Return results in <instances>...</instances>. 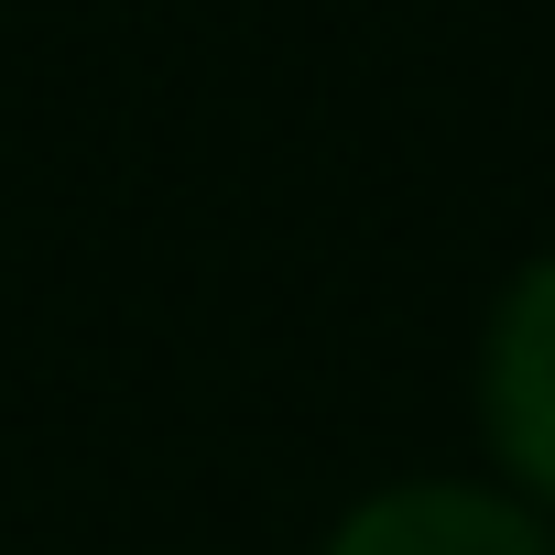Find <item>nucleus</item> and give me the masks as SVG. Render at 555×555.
Masks as SVG:
<instances>
[{
	"label": "nucleus",
	"mask_w": 555,
	"mask_h": 555,
	"mask_svg": "<svg viewBox=\"0 0 555 555\" xmlns=\"http://www.w3.org/2000/svg\"><path fill=\"white\" fill-rule=\"evenodd\" d=\"M468 414H479V457L501 490H522L533 512H555V250H533L479 317V360H468Z\"/></svg>",
	"instance_id": "nucleus-1"
},
{
	"label": "nucleus",
	"mask_w": 555,
	"mask_h": 555,
	"mask_svg": "<svg viewBox=\"0 0 555 555\" xmlns=\"http://www.w3.org/2000/svg\"><path fill=\"white\" fill-rule=\"evenodd\" d=\"M317 555H555V512L468 468H414V479L360 490Z\"/></svg>",
	"instance_id": "nucleus-2"
}]
</instances>
